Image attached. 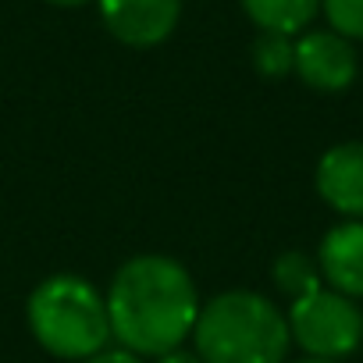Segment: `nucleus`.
<instances>
[{"label":"nucleus","mask_w":363,"mask_h":363,"mask_svg":"<svg viewBox=\"0 0 363 363\" xmlns=\"http://www.w3.org/2000/svg\"><path fill=\"white\" fill-rule=\"evenodd\" d=\"M111 335L135 356H164L196 328L200 292L189 271L171 257L143 253L121 264L107 292Z\"/></svg>","instance_id":"f257e3e1"},{"label":"nucleus","mask_w":363,"mask_h":363,"mask_svg":"<svg viewBox=\"0 0 363 363\" xmlns=\"http://www.w3.org/2000/svg\"><path fill=\"white\" fill-rule=\"evenodd\" d=\"M193 338L203 363H285L292 345L289 317L250 289L214 296L200 310Z\"/></svg>","instance_id":"f03ea898"},{"label":"nucleus","mask_w":363,"mask_h":363,"mask_svg":"<svg viewBox=\"0 0 363 363\" xmlns=\"http://www.w3.org/2000/svg\"><path fill=\"white\" fill-rule=\"evenodd\" d=\"M29 328L36 342L61 359H86L111 338L107 299L79 274H50L29 296Z\"/></svg>","instance_id":"7ed1b4c3"},{"label":"nucleus","mask_w":363,"mask_h":363,"mask_svg":"<svg viewBox=\"0 0 363 363\" xmlns=\"http://www.w3.org/2000/svg\"><path fill=\"white\" fill-rule=\"evenodd\" d=\"M289 331L292 342L306 356L324 359H345L363 342V310L356 299L320 285L310 296H299L289 303Z\"/></svg>","instance_id":"20e7f679"},{"label":"nucleus","mask_w":363,"mask_h":363,"mask_svg":"<svg viewBox=\"0 0 363 363\" xmlns=\"http://www.w3.org/2000/svg\"><path fill=\"white\" fill-rule=\"evenodd\" d=\"M359 57L352 40L338 36L335 29L299 33L296 40V75L317 93H342L356 82Z\"/></svg>","instance_id":"39448f33"},{"label":"nucleus","mask_w":363,"mask_h":363,"mask_svg":"<svg viewBox=\"0 0 363 363\" xmlns=\"http://www.w3.org/2000/svg\"><path fill=\"white\" fill-rule=\"evenodd\" d=\"M182 15V0H100V18L107 33L125 47L164 43Z\"/></svg>","instance_id":"423d86ee"},{"label":"nucleus","mask_w":363,"mask_h":363,"mask_svg":"<svg viewBox=\"0 0 363 363\" xmlns=\"http://www.w3.org/2000/svg\"><path fill=\"white\" fill-rule=\"evenodd\" d=\"M313 182L331 211H338L349 221H363V139L324 150Z\"/></svg>","instance_id":"0eeeda50"},{"label":"nucleus","mask_w":363,"mask_h":363,"mask_svg":"<svg viewBox=\"0 0 363 363\" xmlns=\"http://www.w3.org/2000/svg\"><path fill=\"white\" fill-rule=\"evenodd\" d=\"M317 267L328 289L363 299V221H338L317 246Z\"/></svg>","instance_id":"6e6552de"},{"label":"nucleus","mask_w":363,"mask_h":363,"mask_svg":"<svg viewBox=\"0 0 363 363\" xmlns=\"http://www.w3.org/2000/svg\"><path fill=\"white\" fill-rule=\"evenodd\" d=\"M242 11L260 33L299 36L317 18L320 0H242Z\"/></svg>","instance_id":"1a4fd4ad"},{"label":"nucleus","mask_w":363,"mask_h":363,"mask_svg":"<svg viewBox=\"0 0 363 363\" xmlns=\"http://www.w3.org/2000/svg\"><path fill=\"white\" fill-rule=\"evenodd\" d=\"M274 285H278L289 299L310 296L313 289L324 285L320 267H317V257H310V253H303V250H285V253L274 260Z\"/></svg>","instance_id":"9d476101"},{"label":"nucleus","mask_w":363,"mask_h":363,"mask_svg":"<svg viewBox=\"0 0 363 363\" xmlns=\"http://www.w3.org/2000/svg\"><path fill=\"white\" fill-rule=\"evenodd\" d=\"M253 65L264 79H285L296 72V40L281 33H260L253 43Z\"/></svg>","instance_id":"9b49d317"},{"label":"nucleus","mask_w":363,"mask_h":363,"mask_svg":"<svg viewBox=\"0 0 363 363\" xmlns=\"http://www.w3.org/2000/svg\"><path fill=\"white\" fill-rule=\"evenodd\" d=\"M328 26L345 40H363V0H320Z\"/></svg>","instance_id":"f8f14e48"},{"label":"nucleus","mask_w":363,"mask_h":363,"mask_svg":"<svg viewBox=\"0 0 363 363\" xmlns=\"http://www.w3.org/2000/svg\"><path fill=\"white\" fill-rule=\"evenodd\" d=\"M82 363H143V359L135 352H128V349H100V352L86 356Z\"/></svg>","instance_id":"ddd939ff"},{"label":"nucleus","mask_w":363,"mask_h":363,"mask_svg":"<svg viewBox=\"0 0 363 363\" xmlns=\"http://www.w3.org/2000/svg\"><path fill=\"white\" fill-rule=\"evenodd\" d=\"M157 363H203L200 352H182V349H171L164 356H157Z\"/></svg>","instance_id":"4468645a"},{"label":"nucleus","mask_w":363,"mask_h":363,"mask_svg":"<svg viewBox=\"0 0 363 363\" xmlns=\"http://www.w3.org/2000/svg\"><path fill=\"white\" fill-rule=\"evenodd\" d=\"M47 4H57V8H79V4H86V0H47Z\"/></svg>","instance_id":"2eb2a0df"},{"label":"nucleus","mask_w":363,"mask_h":363,"mask_svg":"<svg viewBox=\"0 0 363 363\" xmlns=\"http://www.w3.org/2000/svg\"><path fill=\"white\" fill-rule=\"evenodd\" d=\"M296 363H342V359H324V356H303V359H296Z\"/></svg>","instance_id":"dca6fc26"}]
</instances>
